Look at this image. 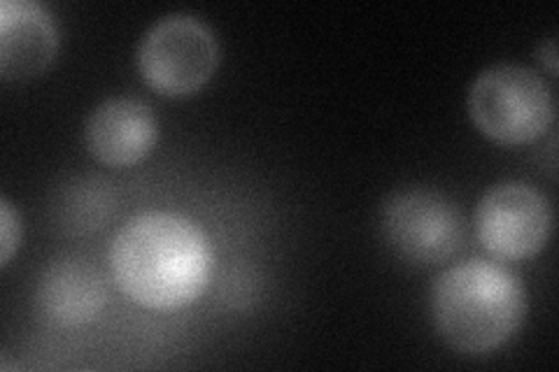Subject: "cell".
<instances>
[{
  "instance_id": "6da1fadb",
  "label": "cell",
  "mask_w": 559,
  "mask_h": 372,
  "mask_svg": "<svg viewBox=\"0 0 559 372\" xmlns=\"http://www.w3.org/2000/svg\"><path fill=\"white\" fill-rule=\"evenodd\" d=\"M117 289L154 312H178L207 289L215 271L213 242L178 212H143L117 230L108 252Z\"/></svg>"
},
{
  "instance_id": "7a4b0ae2",
  "label": "cell",
  "mask_w": 559,
  "mask_h": 372,
  "mask_svg": "<svg viewBox=\"0 0 559 372\" xmlns=\"http://www.w3.org/2000/svg\"><path fill=\"white\" fill-rule=\"evenodd\" d=\"M524 314V287L499 263L471 259L433 281V326L448 347L468 357H485L503 347L522 326Z\"/></svg>"
},
{
  "instance_id": "3957f363",
  "label": "cell",
  "mask_w": 559,
  "mask_h": 372,
  "mask_svg": "<svg viewBox=\"0 0 559 372\" xmlns=\"http://www.w3.org/2000/svg\"><path fill=\"white\" fill-rule=\"evenodd\" d=\"M468 115L476 129L499 145H527L552 127L550 86L534 70L499 63L483 70L468 92Z\"/></svg>"
},
{
  "instance_id": "277c9868",
  "label": "cell",
  "mask_w": 559,
  "mask_h": 372,
  "mask_svg": "<svg viewBox=\"0 0 559 372\" xmlns=\"http://www.w3.org/2000/svg\"><path fill=\"white\" fill-rule=\"evenodd\" d=\"M219 63L213 28L199 16L168 14L156 22L138 47V70L145 84L168 98L197 94Z\"/></svg>"
},
{
  "instance_id": "5b68a950",
  "label": "cell",
  "mask_w": 559,
  "mask_h": 372,
  "mask_svg": "<svg viewBox=\"0 0 559 372\" xmlns=\"http://www.w3.org/2000/svg\"><path fill=\"white\" fill-rule=\"evenodd\" d=\"M380 228L394 254L415 265L450 259L464 238L457 205L431 189L392 193L382 205Z\"/></svg>"
},
{
  "instance_id": "8992f818",
  "label": "cell",
  "mask_w": 559,
  "mask_h": 372,
  "mask_svg": "<svg viewBox=\"0 0 559 372\" xmlns=\"http://www.w3.org/2000/svg\"><path fill=\"white\" fill-rule=\"evenodd\" d=\"M476 233L485 250L499 261L532 259L550 240L552 209L534 187L503 182L480 199Z\"/></svg>"
},
{
  "instance_id": "52a82bcc",
  "label": "cell",
  "mask_w": 559,
  "mask_h": 372,
  "mask_svg": "<svg viewBox=\"0 0 559 372\" xmlns=\"http://www.w3.org/2000/svg\"><path fill=\"white\" fill-rule=\"evenodd\" d=\"M159 137V121L147 103L119 96L100 103L86 119L84 143L96 161L131 168L143 161Z\"/></svg>"
},
{
  "instance_id": "ba28073f",
  "label": "cell",
  "mask_w": 559,
  "mask_h": 372,
  "mask_svg": "<svg viewBox=\"0 0 559 372\" xmlns=\"http://www.w3.org/2000/svg\"><path fill=\"white\" fill-rule=\"evenodd\" d=\"M57 51L59 28L43 3H0V75L10 82L38 77L57 59Z\"/></svg>"
},
{
  "instance_id": "9c48e42d",
  "label": "cell",
  "mask_w": 559,
  "mask_h": 372,
  "mask_svg": "<svg viewBox=\"0 0 559 372\" xmlns=\"http://www.w3.org/2000/svg\"><path fill=\"white\" fill-rule=\"evenodd\" d=\"M105 303L108 287L103 275L80 256L51 261L35 287V305L45 322L59 328H80L96 322Z\"/></svg>"
},
{
  "instance_id": "30bf717a",
  "label": "cell",
  "mask_w": 559,
  "mask_h": 372,
  "mask_svg": "<svg viewBox=\"0 0 559 372\" xmlns=\"http://www.w3.org/2000/svg\"><path fill=\"white\" fill-rule=\"evenodd\" d=\"M115 189L98 177H78L59 191L55 215L63 230L73 236H86L105 226L115 215Z\"/></svg>"
},
{
  "instance_id": "8fae6325",
  "label": "cell",
  "mask_w": 559,
  "mask_h": 372,
  "mask_svg": "<svg viewBox=\"0 0 559 372\" xmlns=\"http://www.w3.org/2000/svg\"><path fill=\"white\" fill-rule=\"evenodd\" d=\"M0 233H3L0 238V265L8 268L16 247L22 244V217L8 199L0 201Z\"/></svg>"
},
{
  "instance_id": "7c38bea8",
  "label": "cell",
  "mask_w": 559,
  "mask_h": 372,
  "mask_svg": "<svg viewBox=\"0 0 559 372\" xmlns=\"http://www.w3.org/2000/svg\"><path fill=\"white\" fill-rule=\"evenodd\" d=\"M538 59H544L548 70L555 75V70H557V63H555V40H548L544 47L538 49Z\"/></svg>"
}]
</instances>
